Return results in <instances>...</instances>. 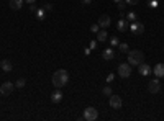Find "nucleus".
<instances>
[{"label": "nucleus", "instance_id": "nucleus-27", "mask_svg": "<svg viewBox=\"0 0 164 121\" xmlns=\"http://www.w3.org/2000/svg\"><path fill=\"white\" fill-rule=\"evenodd\" d=\"M149 7H151V8H156V7H158V0H149Z\"/></svg>", "mask_w": 164, "mask_h": 121}, {"label": "nucleus", "instance_id": "nucleus-24", "mask_svg": "<svg viewBox=\"0 0 164 121\" xmlns=\"http://www.w3.org/2000/svg\"><path fill=\"white\" fill-rule=\"evenodd\" d=\"M117 7H118V10H120V12H123V10L126 8V2H118Z\"/></svg>", "mask_w": 164, "mask_h": 121}, {"label": "nucleus", "instance_id": "nucleus-31", "mask_svg": "<svg viewBox=\"0 0 164 121\" xmlns=\"http://www.w3.org/2000/svg\"><path fill=\"white\" fill-rule=\"evenodd\" d=\"M92 0H82V5H90Z\"/></svg>", "mask_w": 164, "mask_h": 121}, {"label": "nucleus", "instance_id": "nucleus-21", "mask_svg": "<svg viewBox=\"0 0 164 121\" xmlns=\"http://www.w3.org/2000/svg\"><path fill=\"white\" fill-rule=\"evenodd\" d=\"M136 13H135V12H130V13H128V15H126V20H130V21H136Z\"/></svg>", "mask_w": 164, "mask_h": 121}, {"label": "nucleus", "instance_id": "nucleus-11", "mask_svg": "<svg viewBox=\"0 0 164 121\" xmlns=\"http://www.w3.org/2000/svg\"><path fill=\"white\" fill-rule=\"evenodd\" d=\"M153 72H154V75L156 77H158V79H159V77H164V64H156V66H154V69H153Z\"/></svg>", "mask_w": 164, "mask_h": 121}, {"label": "nucleus", "instance_id": "nucleus-3", "mask_svg": "<svg viewBox=\"0 0 164 121\" xmlns=\"http://www.w3.org/2000/svg\"><path fill=\"white\" fill-rule=\"evenodd\" d=\"M98 118V111L94 108V106H87L84 110V119L85 121H95Z\"/></svg>", "mask_w": 164, "mask_h": 121}, {"label": "nucleus", "instance_id": "nucleus-19", "mask_svg": "<svg viewBox=\"0 0 164 121\" xmlns=\"http://www.w3.org/2000/svg\"><path fill=\"white\" fill-rule=\"evenodd\" d=\"M118 48H120V51H122V53H128V51H130V48H128L126 43H120Z\"/></svg>", "mask_w": 164, "mask_h": 121}, {"label": "nucleus", "instance_id": "nucleus-4", "mask_svg": "<svg viewBox=\"0 0 164 121\" xmlns=\"http://www.w3.org/2000/svg\"><path fill=\"white\" fill-rule=\"evenodd\" d=\"M118 75L120 77H123V79H128V77L131 75V66L130 64H120L118 66Z\"/></svg>", "mask_w": 164, "mask_h": 121}, {"label": "nucleus", "instance_id": "nucleus-7", "mask_svg": "<svg viewBox=\"0 0 164 121\" xmlns=\"http://www.w3.org/2000/svg\"><path fill=\"white\" fill-rule=\"evenodd\" d=\"M13 88H15V85H13L12 82H3L2 87H0V93H2L3 97H8V95H12Z\"/></svg>", "mask_w": 164, "mask_h": 121}, {"label": "nucleus", "instance_id": "nucleus-14", "mask_svg": "<svg viewBox=\"0 0 164 121\" xmlns=\"http://www.w3.org/2000/svg\"><path fill=\"white\" fill-rule=\"evenodd\" d=\"M23 7V0H10V8L12 10H20Z\"/></svg>", "mask_w": 164, "mask_h": 121}, {"label": "nucleus", "instance_id": "nucleus-1", "mask_svg": "<svg viewBox=\"0 0 164 121\" xmlns=\"http://www.w3.org/2000/svg\"><path fill=\"white\" fill-rule=\"evenodd\" d=\"M67 82H69L67 70L59 69V70H56V72L53 74V85H54L56 88H62L64 85H67Z\"/></svg>", "mask_w": 164, "mask_h": 121}, {"label": "nucleus", "instance_id": "nucleus-2", "mask_svg": "<svg viewBox=\"0 0 164 121\" xmlns=\"http://www.w3.org/2000/svg\"><path fill=\"white\" fill-rule=\"evenodd\" d=\"M141 62H145V54L143 51H138V49H133V51H128V64L133 67H138Z\"/></svg>", "mask_w": 164, "mask_h": 121}, {"label": "nucleus", "instance_id": "nucleus-30", "mask_svg": "<svg viewBox=\"0 0 164 121\" xmlns=\"http://www.w3.org/2000/svg\"><path fill=\"white\" fill-rule=\"evenodd\" d=\"M97 48V43L95 41H90V49H95Z\"/></svg>", "mask_w": 164, "mask_h": 121}, {"label": "nucleus", "instance_id": "nucleus-25", "mask_svg": "<svg viewBox=\"0 0 164 121\" xmlns=\"http://www.w3.org/2000/svg\"><path fill=\"white\" fill-rule=\"evenodd\" d=\"M103 95L110 97V95H112V88H110V87H105V88H103Z\"/></svg>", "mask_w": 164, "mask_h": 121}, {"label": "nucleus", "instance_id": "nucleus-15", "mask_svg": "<svg viewBox=\"0 0 164 121\" xmlns=\"http://www.w3.org/2000/svg\"><path fill=\"white\" fill-rule=\"evenodd\" d=\"M51 100H53V103H59L61 100H62V92L58 88V90H56L54 92V93L51 95Z\"/></svg>", "mask_w": 164, "mask_h": 121}, {"label": "nucleus", "instance_id": "nucleus-6", "mask_svg": "<svg viewBox=\"0 0 164 121\" xmlns=\"http://www.w3.org/2000/svg\"><path fill=\"white\" fill-rule=\"evenodd\" d=\"M159 90H161V83L158 80V77L148 82V92H149V93H158Z\"/></svg>", "mask_w": 164, "mask_h": 121}, {"label": "nucleus", "instance_id": "nucleus-18", "mask_svg": "<svg viewBox=\"0 0 164 121\" xmlns=\"http://www.w3.org/2000/svg\"><path fill=\"white\" fill-rule=\"evenodd\" d=\"M36 17H38V20H45L46 10H45V8H38V10H36Z\"/></svg>", "mask_w": 164, "mask_h": 121}, {"label": "nucleus", "instance_id": "nucleus-9", "mask_svg": "<svg viewBox=\"0 0 164 121\" xmlns=\"http://www.w3.org/2000/svg\"><path fill=\"white\" fill-rule=\"evenodd\" d=\"M110 23H112V20H110V17H108V15H102L100 18H98V26L103 28V30H105V28H108V26H110Z\"/></svg>", "mask_w": 164, "mask_h": 121}, {"label": "nucleus", "instance_id": "nucleus-17", "mask_svg": "<svg viewBox=\"0 0 164 121\" xmlns=\"http://www.w3.org/2000/svg\"><path fill=\"white\" fill-rule=\"evenodd\" d=\"M107 38H108V34H107V31L103 30H98V33H97V41H100V43H103V41H107Z\"/></svg>", "mask_w": 164, "mask_h": 121}, {"label": "nucleus", "instance_id": "nucleus-22", "mask_svg": "<svg viewBox=\"0 0 164 121\" xmlns=\"http://www.w3.org/2000/svg\"><path fill=\"white\" fill-rule=\"evenodd\" d=\"M25 87V79H18L17 80V88H23Z\"/></svg>", "mask_w": 164, "mask_h": 121}, {"label": "nucleus", "instance_id": "nucleus-8", "mask_svg": "<svg viewBox=\"0 0 164 121\" xmlns=\"http://www.w3.org/2000/svg\"><path fill=\"white\" fill-rule=\"evenodd\" d=\"M130 31H131L133 34H143V31H145V25L140 23V21H133L131 26H130Z\"/></svg>", "mask_w": 164, "mask_h": 121}, {"label": "nucleus", "instance_id": "nucleus-28", "mask_svg": "<svg viewBox=\"0 0 164 121\" xmlns=\"http://www.w3.org/2000/svg\"><path fill=\"white\" fill-rule=\"evenodd\" d=\"M113 79H115V75H113V74H108V75H107V82H112Z\"/></svg>", "mask_w": 164, "mask_h": 121}, {"label": "nucleus", "instance_id": "nucleus-5", "mask_svg": "<svg viewBox=\"0 0 164 121\" xmlns=\"http://www.w3.org/2000/svg\"><path fill=\"white\" fill-rule=\"evenodd\" d=\"M108 103H110V108L112 110H120V108H122V105H123L122 97H117V95H110Z\"/></svg>", "mask_w": 164, "mask_h": 121}, {"label": "nucleus", "instance_id": "nucleus-29", "mask_svg": "<svg viewBox=\"0 0 164 121\" xmlns=\"http://www.w3.org/2000/svg\"><path fill=\"white\" fill-rule=\"evenodd\" d=\"M45 10H48V12L53 10V5H51V3H45Z\"/></svg>", "mask_w": 164, "mask_h": 121}, {"label": "nucleus", "instance_id": "nucleus-23", "mask_svg": "<svg viewBox=\"0 0 164 121\" xmlns=\"http://www.w3.org/2000/svg\"><path fill=\"white\" fill-rule=\"evenodd\" d=\"M98 30H100V26H98V23H97V25L94 23V25L90 26V31H92V33H98Z\"/></svg>", "mask_w": 164, "mask_h": 121}, {"label": "nucleus", "instance_id": "nucleus-12", "mask_svg": "<svg viewBox=\"0 0 164 121\" xmlns=\"http://www.w3.org/2000/svg\"><path fill=\"white\" fill-rule=\"evenodd\" d=\"M102 58H103L105 61H110V59H113V58H115V51H113L112 48H107L105 51L102 53Z\"/></svg>", "mask_w": 164, "mask_h": 121}, {"label": "nucleus", "instance_id": "nucleus-16", "mask_svg": "<svg viewBox=\"0 0 164 121\" xmlns=\"http://www.w3.org/2000/svg\"><path fill=\"white\" fill-rule=\"evenodd\" d=\"M117 28H118V31H126V28H128L126 18H120L118 23H117Z\"/></svg>", "mask_w": 164, "mask_h": 121}, {"label": "nucleus", "instance_id": "nucleus-32", "mask_svg": "<svg viewBox=\"0 0 164 121\" xmlns=\"http://www.w3.org/2000/svg\"><path fill=\"white\" fill-rule=\"evenodd\" d=\"M25 2H26V3H30V5H33L34 2H36V0H25Z\"/></svg>", "mask_w": 164, "mask_h": 121}, {"label": "nucleus", "instance_id": "nucleus-10", "mask_svg": "<svg viewBox=\"0 0 164 121\" xmlns=\"http://www.w3.org/2000/svg\"><path fill=\"white\" fill-rule=\"evenodd\" d=\"M138 72L141 74V75H149L153 72V69L148 66V64H145V62H141L140 66H138Z\"/></svg>", "mask_w": 164, "mask_h": 121}, {"label": "nucleus", "instance_id": "nucleus-20", "mask_svg": "<svg viewBox=\"0 0 164 121\" xmlns=\"http://www.w3.org/2000/svg\"><path fill=\"white\" fill-rule=\"evenodd\" d=\"M118 44H120V39H118L117 36H112V38H110V46L113 48V46H118Z\"/></svg>", "mask_w": 164, "mask_h": 121}, {"label": "nucleus", "instance_id": "nucleus-26", "mask_svg": "<svg viewBox=\"0 0 164 121\" xmlns=\"http://www.w3.org/2000/svg\"><path fill=\"white\" fill-rule=\"evenodd\" d=\"M126 5H138L140 3V0H125Z\"/></svg>", "mask_w": 164, "mask_h": 121}, {"label": "nucleus", "instance_id": "nucleus-13", "mask_svg": "<svg viewBox=\"0 0 164 121\" xmlns=\"http://www.w3.org/2000/svg\"><path fill=\"white\" fill-rule=\"evenodd\" d=\"M0 67H2L3 72H12V69H13L12 62H10V61H7V59H3L2 62H0Z\"/></svg>", "mask_w": 164, "mask_h": 121}, {"label": "nucleus", "instance_id": "nucleus-33", "mask_svg": "<svg viewBox=\"0 0 164 121\" xmlns=\"http://www.w3.org/2000/svg\"><path fill=\"white\" fill-rule=\"evenodd\" d=\"M113 2H115V3H118V2H123V0H113Z\"/></svg>", "mask_w": 164, "mask_h": 121}]
</instances>
